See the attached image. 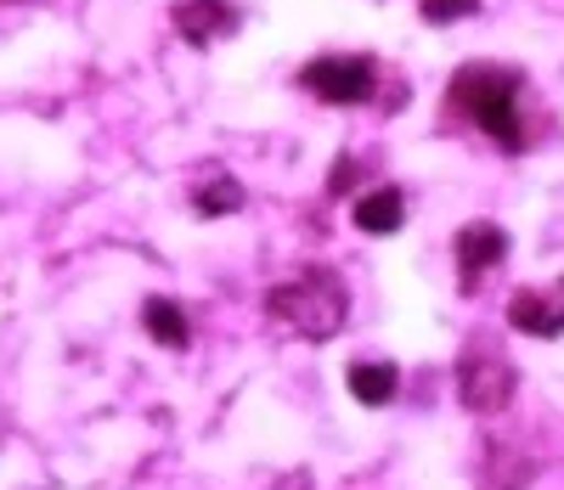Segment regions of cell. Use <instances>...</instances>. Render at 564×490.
Returning a JSON list of instances; mask_svg holds the SVG:
<instances>
[{
  "instance_id": "6da1fadb",
  "label": "cell",
  "mask_w": 564,
  "mask_h": 490,
  "mask_svg": "<svg viewBox=\"0 0 564 490\" xmlns=\"http://www.w3.org/2000/svg\"><path fill=\"white\" fill-rule=\"evenodd\" d=\"M520 68H497V63H468L452 74V90H446V108L457 119H468L480 135H491L502 153H525L531 135H525V119H520Z\"/></svg>"
},
{
  "instance_id": "7a4b0ae2",
  "label": "cell",
  "mask_w": 564,
  "mask_h": 490,
  "mask_svg": "<svg viewBox=\"0 0 564 490\" xmlns=\"http://www.w3.org/2000/svg\"><path fill=\"white\" fill-rule=\"evenodd\" d=\"M265 316L294 338H334L350 316V293L334 271L316 265V271H300L294 282H276L265 293Z\"/></svg>"
},
{
  "instance_id": "3957f363",
  "label": "cell",
  "mask_w": 564,
  "mask_h": 490,
  "mask_svg": "<svg viewBox=\"0 0 564 490\" xmlns=\"http://www.w3.org/2000/svg\"><path fill=\"white\" fill-rule=\"evenodd\" d=\"M513 389H520V372H513V361H508L497 345L475 338V345L463 350V361H457V395H463V406L480 412V417H491V412H502V406L513 401Z\"/></svg>"
},
{
  "instance_id": "277c9868",
  "label": "cell",
  "mask_w": 564,
  "mask_h": 490,
  "mask_svg": "<svg viewBox=\"0 0 564 490\" xmlns=\"http://www.w3.org/2000/svg\"><path fill=\"white\" fill-rule=\"evenodd\" d=\"M300 85L327 108H361V102H372L379 63L372 57H316L300 68Z\"/></svg>"
},
{
  "instance_id": "5b68a950",
  "label": "cell",
  "mask_w": 564,
  "mask_h": 490,
  "mask_svg": "<svg viewBox=\"0 0 564 490\" xmlns=\"http://www.w3.org/2000/svg\"><path fill=\"white\" fill-rule=\"evenodd\" d=\"M457 271H463V287L475 293L480 282H486V271H497L502 260H508V231L502 226H491V220H468L463 231H457Z\"/></svg>"
},
{
  "instance_id": "8992f818",
  "label": "cell",
  "mask_w": 564,
  "mask_h": 490,
  "mask_svg": "<svg viewBox=\"0 0 564 490\" xmlns=\"http://www.w3.org/2000/svg\"><path fill=\"white\" fill-rule=\"evenodd\" d=\"M175 29L186 45H215L238 29V12L226 0H175Z\"/></svg>"
},
{
  "instance_id": "52a82bcc",
  "label": "cell",
  "mask_w": 564,
  "mask_h": 490,
  "mask_svg": "<svg viewBox=\"0 0 564 490\" xmlns=\"http://www.w3.org/2000/svg\"><path fill=\"white\" fill-rule=\"evenodd\" d=\"M508 322L520 327L525 338H558L564 333V305L553 293H536V287H520L508 300Z\"/></svg>"
},
{
  "instance_id": "ba28073f",
  "label": "cell",
  "mask_w": 564,
  "mask_h": 490,
  "mask_svg": "<svg viewBox=\"0 0 564 490\" xmlns=\"http://www.w3.org/2000/svg\"><path fill=\"white\" fill-rule=\"evenodd\" d=\"M401 215H406V198L395 186H379V192H361V198H356V226L367 237H390L401 226Z\"/></svg>"
},
{
  "instance_id": "9c48e42d",
  "label": "cell",
  "mask_w": 564,
  "mask_h": 490,
  "mask_svg": "<svg viewBox=\"0 0 564 490\" xmlns=\"http://www.w3.org/2000/svg\"><path fill=\"white\" fill-rule=\"evenodd\" d=\"M395 389H401V372H395L390 361H356V367H350V395H356L361 406H390Z\"/></svg>"
},
{
  "instance_id": "30bf717a",
  "label": "cell",
  "mask_w": 564,
  "mask_h": 490,
  "mask_svg": "<svg viewBox=\"0 0 564 490\" xmlns=\"http://www.w3.org/2000/svg\"><path fill=\"white\" fill-rule=\"evenodd\" d=\"M193 209L198 215H231V209H243V186L231 181L226 170H204L193 181Z\"/></svg>"
},
{
  "instance_id": "8fae6325",
  "label": "cell",
  "mask_w": 564,
  "mask_h": 490,
  "mask_svg": "<svg viewBox=\"0 0 564 490\" xmlns=\"http://www.w3.org/2000/svg\"><path fill=\"white\" fill-rule=\"evenodd\" d=\"M141 327H148L164 350H186V338H193V327H186V311L175 300H148L141 305Z\"/></svg>"
},
{
  "instance_id": "7c38bea8",
  "label": "cell",
  "mask_w": 564,
  "mask_h": 490,
  "mask_svg": "<svg viewBox=\"0 0 564 490\" xmlns=\"http://www.w3.org/2000/svg\"><path fill=\"white\" fill-rule=\"evenodd\" d=\"M417 12H423V23H463L480 12V0H417Z\"/></svg>"
}]
</instances>
